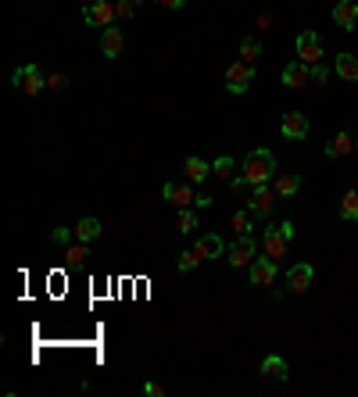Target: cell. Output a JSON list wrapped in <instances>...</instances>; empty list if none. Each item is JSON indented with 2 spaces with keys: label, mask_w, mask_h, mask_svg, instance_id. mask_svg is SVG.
Segmentation results:
<instances>
[{
  "label": "cell",
  "mask_w": 358,
  "mask_h": 397,
  "mask_svg": "<svg viewBox=\"0 0 358 397\" xmlns=\"http://www.w3.org/2000/svg\"><path fill=\"white\" fill-rule=\"evenodd\" d=\"M240 176L247 179V186H261V183H272L276 176V157L269 147H255V151H247L244 157V172Z\"/></svg>",
  "instance_id": "obj_1"
},
{
  "label": "cell",
  "mask_w": 358,
  "mask_h": 397,
  "mask_svg": "<svg viewBox=\"0 0 358 397\" xmlns=\"http://www.w3.org/2000/svg\"><path fill=\"white\" fill-rule=\"evenodd\" d=\"M251 83H255V65H247V61H233V65L226 68V90L233 93V97L247 93Z\"/></svg>",
  "instance_id": "obj_2"
},
{
  "label": "cell",
  "mask_w": 358,
  "mask_h": 397,
  "mask_svg": "<svg viewBox=\"0 0 358 397\" xmlns=\"http://www.w3.org/2000/svg\"><path fill=\"white\" fill-rule=\"evenodd\" d=\"M258 258V244H255V236H237V244H229L226 247V261L233 268H247Z\"/></svg>",
  "instance_id": "obj_3"
},
{
  "label": "cell",
  "mask_w": 358,
  "mask_h": 397,
  "mask_svg": "<svg viewBox=\"0 0 358 397\" xmlns=\"http://www.w3.org/2000/svg\"><path fill=\"white\" fill-rule=\"evenodd\" d=\"M14 86H18L25 97H36V93L47 90V75L36 65H22V68H14Z\"/></svg>",
  "instance_id": "obj_4"
},
{
  "label": "cell",
  "mask_w": 358,
  "mask_h": 397,
  "mask_svg": "<svg viewBox=\"0 0 358 397\" xmlns=\"http://www.w3.org/2000/svg\"><path fill=\"white\" fill-rule=\"evenodd\" d=\"M115 18H118V11H115V4H107V0H90V4L83 8V22L86 25L107 29V25H115Z\"/></svg>",
  "instance_id": "obj_5"
},
{
  "label": "cell",
  "mask_w": 358,
  "mask_h": 397,
  "mask_svg": "<svg viewBox=\"0 0 358 397\" xmlns=\"http://www.w3.org/2000/svg\"><path fill=\"white\" fill-rule=\"evenodd\" d=\"M294 47H298L301 65L312 68V65H319V61H322V40H319V33H312V29H308V33H301Z\"/></svg>",
  "instance_id": "obj_6"
},
{
  "label": "cell",
  "mask_w": 358,
  "mask_h": 397,
  "mask_svg": "<svg viewBox=\"0 0 358 397\" xmlns=\"http://www.w3.org/2000/svg\"><path fill=\"white\" fill-rule=\"evenodd\" d=\"M162 197H165V204H172V208H194V201H197V194H194V186H186V183H165L162 186Z\"/></svg>",
  "instance_id": "obj_7"
},
{
  "label": "cell",
  "mask_w": 358,
  "mask_h": 397,
  "mask_svg": "<svg viewBox=\"0 0 358 397\" xmlns=\"http://www.w3.org/2000/svg\"><path fill=\"white\" fill-rule=\"evenodd\" d=\"M312 279H316V268L308 261H298V265H290V272H287V290L290 294H308Z\"/></svg>",
  "instance_id": "obj_8"
},
{
  "label": "cell",
  "mask_w": 358,
  "mask_h": 397,
  "mask_svg": "<svg viewBox=\"0 0 358 397\" xmlns=\"http://www.w3.org/2000/svg\"><path fill=\"white\" fill-rule=\"evenodd\" d=\"M272 201H276L272 183H261V186H251V201H247V208L255 212V218H266L272 212Z\"/></svg>",
  "instance_id": "obj_9"
},
{
  "label": "cell",
  "mask_w": 358,
  "mask_h": 397,
  "mask_svg": "<svg viewBox=\"0 0 358 397\" xmlns=\"http://www.w3.org/2000/svg\"><path fill=\"white\" fill-rule=\"evenodd\" d=\"M279 133H283L287 140H305L308 136V115H301V111H287V115L279 118Z\"/></svg>",
  "instance_id": "obj_10"
},
{
  "label": "cell",
  "mask_w": 358,
  "mask_h": 397,
  "mask_svg": "<svg viewBox=\"0 0 358 397\" xmlns=\"http://www.w3.org/2000/svg\"><path fill=\"white\" fill-rule=\"evenodd\" d=\"M276 283V258H255L251 261V287H272Z\"/></svg>",
  "instance_id": "obj_11"
},
{
  "label": "cell",
  "mask_w": 358,
  "mask_h": 397,
  "mask_svg": "<svg viewBox=\"0 0 358 397\" xmlns=\"http://www.w3.org/2000/svg\"><path fill=\"white\" fill-rule=\"evenodd\" d=\"M222 251H226V244H222V236L219 233H205L201 240L194 244V254L201 261H212V258H222Z\"/></svg>",
  "instance_id": "obj_12"
},
{
  "label": "cell",
  "mask_w": 358,
  "mask_h": 397,
  "mask_svg": "<svg viewBox=\"0 0 358 397\" xmlns=\"http://www.w3.org/2000/svg\"><path fill=\"white\" fill-rule=\"evenodd\" d=\"M287 236H283V229H279V226H269L266 233H261V247H266V254H269V258H283V254H287Z\"/></svg>",
  "instance_id": "obj_13"
},
{
  "label": "cell",
  "mask_w": 358,
  "mask_h": 397,
  "mask_svg": "<svg viewBox=\"0 0 358 397\" xmlns=\"http://www.w3.org/2000/svg\"><path fill=\"white\" fill-rule=\"evenodd\" d=\"M333 22H337V29L351 33L355 22H358V4H355V0H337V4H333Z\"/></svg>",
  "instance_id": "obj_14"
},
{
  "label": "cell",
  "mask_w": 358,
  "mask_h": 397,
  "mask_svg": "<svg viewBox=\"0 0 358 397\" xmlns=\"http://www.w3.org/2000/svg\"><path fill=\"white\" fill-rule=\"evenodd\" d=\"M122 47H126V36H122V29H115V25H107L104 33H101V54L112 61V57H118L122 54Z\"/></svg>",
  "instance_id": "obj_15"
},
{
  "label": "cell",
  "mask_w": 358,
  "mask_h": 397,
  "mask_svg": "<svg viewBox=\"0 0 358 397\" xmlns=\"http://www.w3.org/2000/svg\"><path fill=\"white\" fill-rule=\"evenodd\" d=\"M283 83H287L290 90H305L308 83H312V68L301 65V61H290V65L283 68Z\"/></svg>",
  "instance_id": "obj_16"
},
{
  "label": "cell",
  "mask_w": 358,
  "mask_h": 397,
  "mask_svg": "<svg viewBox=\"0 0 358 397\" xmlns=\"http://www.w3.org/2000/svg\"><path fill=\"white\" fill-rule=\"evenodd\" d=\"M298 186H301V176H298V172H276V176H272L276 197H294V194H298Z\"/></svg>",
  "instance_id": "obj_17"
},
{
  "label": "cell",
  "mask_w": 358,
  "mask_h": 397,
  "mask_svg": "<svg viewBox=\"0 0 358 397\" xmlns=\"http://www.w3.org/2000/svg\"><path fill=\"white\" fill-rule=\"evenodd\" d=\"M351 151H358V144L351 140V133L348 129H340L330 144H326V157H348Z\"/></svg>",
  "instance_id": "obj_18"
},
{
  "label": "cell",
  "mask_w": 358,
  "mask_h": 397,
  "mask_svg": "<svg viewBox=\"0 0 358 397\" xmlns=\"http://www.w3.org/2000/svg\"><path fill=\"white\" fill-rule=\"evenodd\" d=\"M183 172H186V179H190V183H205L212 176V165L205 162V157H186Z\"/></svg>",
  "instance_id": "obj_19"
},
{
  "label": "cell",
  "mask_w": 358,
  "mask_h": 397,
  "mask_svg": "<svg viewBox=\"0 0 358 397\" xmlns=\"http://www.w3.org/2000/svg\"><path fill=\"white\" fill-rule=\"evenodd\" d=\"M255 222H258V218H255V212H251V208H244V212H237V215L229 218V229L237 233V236H251Z\"/></svg>",
  "instance_id": "obj_20"
},
{
  "label": "cell",
  "mask_w": 358,
  "mask_h": 397,
  "mask_svg": "<svg viewBox=\"0 0 358 397\" xmlns=\"http://www.w3.org/2000/svg\"><path fill=\"white\" fill-rule=\"evenodd\" d=\"M337 75L344 83H358V57L355 54H337Z\"/></svg>",
  "instance_id": "obj_21"
},
{
  "label": "cell",
  "mask_w": 358,
  "mask_h": 397,
  "mask_svg": "<svg viewBox=\"0 0 358 397\" xmlns=\"http://www.w3.org/2000/svg\"><path fill=\"white\" fill-rule=\"evenodd\" d=\"M261 376H269V379H279V383H283V379H287V361L279 358V355H269L266 361H261Z\"/></svg>",
  "instance_id": "obj_22"
},
{
  "label": "cell",
  "mask_w": 358,
  "mask_h": 397,
  "mask_svg": "<svg viewBox=\"0 0 358 397\" xmlns=\"http://www.w3.org/2000/svg\"><path fill=\"white\" fill-rule=\"evenodd\" d=\"M101 236V222L97 218H79V226H75V240H83V244H90V240H97Z\"/></svg>",
  "instance_id": "obj_23"
},
{
  "label": "cell",
  "mask_w": 358,
  "mask_h": 397,
  "mask_svg": "<svg viewBox=\"0 0 358 397\" xmlns=\"http://www.w3.org/2000/svg\"><path fill=\"white\" fill-rule=\"evenodd\" d=\"M233 168H237V162H233V154H219L212 162V176H219L222 183H229L233 179Z\"/></svg>",
  "instance_id": "obj_24"
},
{
  "label": "cell",
  "mask_w": 358,
  "mask_h": 397,
  "mask_svg": "<svg viewBox=\"0 0 358 397\" xmlns=\"http://www.w3.org/2000/svg\"><path fill=\"white\" fill-rule=\"evenodd\" d=\"M340 218L358 226V190H348L344 194V201H340Z\"/></svg>",
  "instance_id": "obj_25"
},
{
  "label": "cell",
  "mask_w": 358,
  "mask_h": 397,
  "mask_svg": "<svg viewBox=\"0 0 358 397\" xmlns=\"http://www.w3.org/2000/svg\"><path fill=\"white\" fill-rule=\"evenodd\" d=\"M86 258H90V251H86V244H83V240H75V244H68V247H65V261H68L72 268H75V265H83Z\"/></svg>",
  "instance_id": "obj_26"
},
{
  "label": "cell",
  "mask_w": 358,
  "mask_h": 397,
  "mask_svg": "<svg viewBox=\"0 0 358 397\" xmlns=\"http://www.w3.org/2000/svg\"><path fill=\"white\" fill-rule=\"evenodd\" d=\"M258 57H261V43H258V40H251V36H247V40L240 43V61H247V65H255Z\"/></svg>",
  "instance_id": "obj_27"
},
{
  "label": "cell",
  "mask_w": 358,
  "mask_h": 397,
  "mask_svg": "<svg viewBox=\"0 0 358 397\" xmlns=\"http://www.w3.org/2000/svg\"><path fill=\"white\" fill-rule=\"evenodd\" d=\"M176 226H179V233H194V229H197V215H194V208H183L179 218H176Z\"/></svg>",
  "instance_id": "obj_28"
},
{
  "label": "cell",
  "mask_w": 358,
  "mask_h": 397,
  "mask_svg": "<svg viewBox=\"0 0 358 397\" xmlns=\"http://www.w3.org/2000/svg\"><path fill=\"white\" fill-rule=\"evenodd\" d=\"M140 4H144V0H118V4H115L118 18H133V14L140 11Z\"/></svg>",
  "instance_id": "obj_29"
},
{
  "label": "cell",
  "mask_w": 358,
  "mask_h": 397,
  "mask_svg": "<svg viewBox=\"0 0 358 397\" xmlns=\"http://www.w3.org/2000/svg\"><path fill=\"white\" fill-rule=\"evenodd\" d=\"M197 265H201V258H197L194 251H183L179 254V272H190V268H197Z\"/></svg>",
  "instance_id": "obj_30"
},
{
  "label": "cell",
  "mask_w": 358,
  "mask_h": 397,
  "mask_svg": "<svg viewBox=\"0 0 358 397\" xmlns=\"http://www.w3.org/2000/svg\"><path fill=\"white\" fill-rule=\"evenodd\" d=\"M72 236H75V229H68V226H57V229L51 233V240H54V244H65V247H68V244H72Z\"/></svg>",
  "instance_id": "obj_31"
},
{
  "label": "cell",
  "mask_w": 358,
  "mask_h": 397,
  "mask_svg": "<svg viewBox=\"0 0 358 397\" xmlns=\"http://www.w3.org/2000/svg\"><path fill=\"white\" fill-rule=\"evenodd\" d=\"M312 83H316V86H322V83H330V68H326V65H322V61H319V65H312Z\"/></svg>",
  "instance_id": "obj_32"
},
{
  "label": "cell",
  "mask_w": 358,
  "mask_h": 397,
  "mask_svg": "<svg viewBox=\"0 0 358 397\" xmlns=\"http://www.w3.org/2000/svg\"><path fill=\"white\" fill-rule=\"evenodd\" d=\"M47 86H51V90H65V86H68V79L54 72V75H47Z\"/></svg>",
  "instance_id": "obj_33"
},
{
  "label": "cell",
  "mask_w": 358,
  "mask_h": 397,
  "mask_svg": "<svg viewBox=\"0 0 358 397\" xmlns=\"http://www.w3.org/2000/svg\"><path fill=\"white\" fill-rule=\"evenodd\" d=\"M144 394L147 397H165V387L162 383H144Z\"/></svg>",
  "instance_id": "obj_34"
},
{
  "label": "cell",
  "mask_w": 358,
  "mask_h": 397,
  "mask_svg": "<svg viewBox=\"0 0 358 397\" xmlns=\"http://www.w3.org/2000/svg\"><path fill=\"white\" fill-rule=\"evenodd\" d=\"M212 204H215V197H212V194H197L194 208H212Z\"/></svg>",
  "instance_id": "obj_35"
},
{
  "label": "cell",
  "mask_w": 358,
  "mask_h": 397,
  "mask_svg": "<svg viewBox=\"0 0 358 397\" xmlns=\"http://www.w3.org/2000/svg\"><path fill=\"white\" fill-rule=\"evenodd\" d=\"M158 4H162L165 11H179V8L186 4V0H158Z\"/></svg>",
  "instance_id": "obj_36"
},
{
  "label": "cell",
  "mask_w": 358,
  "mask_h": 397,
  "mask_svg": "<svg viewBox=\"0 0 358 397\" xmlns=\"http://www.w3.org/2000/svg\"><path fill=\"white\" fill-rule=\"evenodd\" d=\"M279 229H283L287 240H294V222H279Z\"/></svg>",
  "instance_id": "obj_37"
},
{
  "label": "cell",
  "mask_w": 358,
  "mask_h": 397,
  "mask_svg": "<svg viewBox=\"0 0 358 397\" xmlns=\"http://www.w3.org/2000/svg\"><path fill=\"white\" fill-rule=\"evenodd\" d=\"M247 186V179L244 176H237V179H229V190H244Z\"/></svg>",
  "instance_id": "obj_38"
}]
</instances>
